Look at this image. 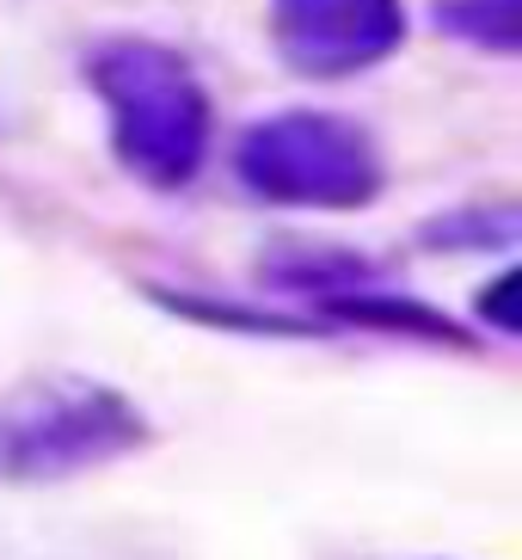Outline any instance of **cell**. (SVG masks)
<instances>
[{"label":"cell","mask_w":522,"mask_h":560,"mask_svg":"<svg viewBox=\"0 0 522 560\" xmlns=\"http://www.w3.org/2000/svg\"><path fill=\"white\" fill-rule=\"evenodd\" d=\"M154 450L147 407L93 370H37L0 395V487L44 493Z\"/></svg>","instance_id":"6da1fadb"},{"label":"cell","mask_w":522,"mask_h":560,"mask_svg":"<svg viewBox=\"0 0 522 560\" xmlns=\"http://www.w3.org/2000/svg\"><path fill=\"white\" fill-rule=\"evenodd\" d=\"M86 86L105 105L111 154L147 191H185L215 149V105L173 44L105 37L86 56Z\"/></svg>","instance_id":"7a4b0ae2"},{"label":"cell","mask_w":522,"mask_h":560,"mask_svg":"<svg viewBox=\"0 0 522 560\" xmlns=\"http://www.w3.org/2000/svg\"><path fill=\"white\" fill-rule=\"evenodd\" d=\"M234 179L271 210L351 215L381 198V149L357 117L271 112L234 136Z\"/></svg>","instance_id":"3957f363"},{"label":"cell","mask_w":522,"mask_h":560,"mask_svg":"<svg viewBox=\"0 0 522 560\" xmlns=\"http://www.w3.org/2000/svg\"><path fill=\"white\" fill-rule=\"evenodd\" d=\"M271 44L301 81H351L406 44L400 0H271Z\"/></svg>","instance_id":"277c9868"},{"label":"cell","mask_w":522,"mask_h":560,"mask_svg":"<svg viewBox=\"0 0 522 560\" xmlns=\"http://www.w3.org/2000/svg\"><path fill=\"white\" fill-rule=\"evenodd\" d=\"M142 296L185 327L252 339V346H320V339H332L320 320H308L277 296H222V290H191V283H142Z\"/></svg>","instance_id":"5b68a950"},{"label":"cell","mask_w":522,"mask_h":560,"mask_svg":"<svg viewBox=\"0 0 522 560\" xmlns=\"http://www.w3.org/2000/svg\"><path fill=\"white\" fill-rule=\"evenodd\" d=\"M517 241H522L517 203H455V210L430 215L418 229L425 253H491V259H510Z\"/></svg>","instance_id":"8992f818"},{"label":"cell","mask_w":522,"mask_h":560,"mask_svg":"<svg viewBox=\"0 0 522 560\" xmlns=\"http://www.w3.org/2000/svg\"><path fill=\"white\" fill-rule=\"evenodd\" d=\"M437 25L486 56L522 50V0H437Z\"/></svg>","instance_id":"52a82bcc"},{"label":"cell","mask_w":522,"mask_h":560,"mask_svg":"<svg viewBox=\"0 0 522 560\" xmlns=\"http://www.w3.org/2000/svg\"><path fill=\"white\" fill-rule=\"evenodd\" d=\"M522 278H517V265H505L491 283H479L474 290V327L491 332V339H517L522 332Z\"/></svg>","instance_id":"ba28073f"}]
</instances>
